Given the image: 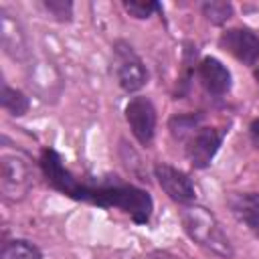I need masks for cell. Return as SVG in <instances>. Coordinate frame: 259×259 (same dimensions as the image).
<instances>
[{
  "label": "cell",
  "instance_id": "cell-1",
  "mask_svg": "<svg viewBox=\"0 0 259 259\" xmlns=\"http://www.w3.org/2000/svg\"><path fill=\"white\" fill-rule=\"evenodd\" d=\"M40 168L45 172L47 182L55 190H59L75 200H85V202L105 206V208H119L125 214H130L134 219V223H138V225L148 223L152 217L154 204L146 190L130 186V184H119V182L99 184V186L83 184L63 166L61 156L51 148L42 152Z\"/></svg>",
  "mask_w": 259,
  "mask_h": 259
},
{
  "label": "cell",
  "instance_id": "cell-2",
  "mask_svg": "<svg viewBox=\"0 0 259 259\" xmlns=\"http://www.w3.org/2000/svg\"><path fill=\"white\" fill-rule=\"evenodd\" d=\"M180 221H182L186 235L198 247H202L219 257H227V259L233 257V245H231L227 233L223 231L221 223L214 219V214L210 210H206L204 206L186 204L184 210L180 212Z\"/></svg>",
  "mask_w": 259,
  "mask_h": 259
},
{
  "label": "cell",
  "instance_id": "cell-3",
  "mask_svg": "<svg viewBox=\"0 0 259 259\" xmlns=\"http://www.w3.org/2000/svg\"><path fill=\"white\" fill-rule=\"evenodd\" d=\"M30 160L20 152H2L0 158V192L6 200L16 202L32 188Z\"/></svg>",
  "mask_w": 259,
  "mask_h": 259
},
{
  "label": "cell",
  "instance_id": "cell-4",
  "mask_svg": "<svg viewBox=\"0 0 259 259\" xmlns=\"http://www.w3.org/2000/svg\"><path fill=\"white\" fill-rule=\"evenodd\" d=\"M115 75H117V83L127 93L142 89L148 81V71L142 59L123 40L115 42Z\"/></svg>",
  "mask_w": 259,
  "mask_h": 259
},
{
  "label": "cell",
  "instance_id": "cell-5",
  "mask_svg": "<svg viewBox=\"0 0 259 259\" xmlns=\"http://www.w3.org/2000/svg\"><path fill=\"white\" fill-rule=\"evenodd\" d=\"M223 144V134L214 127H196L186 140V158L194 168H206Z\"/></svg>",
  "mask_w": 259,
  "mask_h": 259
},
{
  "label": "cell",
  "instance_id": "cell-6",
  "mask_svg": "<svg viewBox=\"0 0 259 259\" xmlns=\"http://www.w3.org/2000/svg\"><path fill=\"white\" fill-rule=\"evenodd\" d=\"M154 176L160 184V188L174 200L180 204H190L196 198V190L192 180L178 168L170 166V164H156L154 166Z\"/></svg>",
  "mask_w": 259,
  "mask_h": 259
},
{
  "label": "cell",
  "instance_id": "cell-7",
  "mask_svg": "<svg viewBox=\"0 0 259 259\" xmlns=\"http://www.w3.org/2000/svg\"><path fill=\"white\" fill-rule=\"evenodd\" d=\"M125 119L132 127V134L136 140L144 146H148L154 140L156 132V109L150 99L146 97H134L125 105Z\"/></svg>",
  "mask_w": 259,
  "mask_h": 259
},
{
  "label": "cell",
  "instance_id": "cell-8",
  "mask_svg": "<svg viewBox=\"0 0 259 259\" xmlns=\"http://www.w3.org/2000/svg\"><path fill=\"white\" fill-rule=\"evenodd\" d=\"M219 45L245 65H255L259 59V36L249 28H229L221 34Z\"/></svg>",
  "mask_w": 259,
  "mask_h": 259
},
{
  "label": "cell",
  "instance_id": "cell-9",
  "mask_svg": "<svg viewBox=\"0 0 259 259\" xmlns=\"http://www.w3.org/2000/svg\"><path fill=\"white\" fill-rule=\"evenodd\" d=\"M0 38H2V47L4 51L18 61H24L30 53L28 49V38L24 28L20 26V22L6 10L0 8Z\"/></svg>",
  "mask_w": 259,
  "mask_h": 259
},
{
  "label": "cell",
  "instance_id": "cell-10",
  "mask_svg": "<svg viewBox=\"0 0 259 259\" xmlns=\"http://www.w3.org/2000/svg\"><path fill=\"white\" fill-rule=\"evenodd\" d=\"M198 77L212 95H225L231 89V71L214 57H204L198 63Z\"/></svg>",
  "mask_w": 259,
  "mask_h": 259
},
{
  "label": "cell",
  "instance_id": "cell-11",
  "mask_svg": "<svg viewBox=\"0 0 259 259\" xmlns=\"http://www.w3.org/2000/svg\"><path fill=\"white\" fill-rule=\"evenodd\" d=\"M227 204L241 223L259 233V192H233Z\"/></svg>",
  "mask_w": 259,
  "mask_h": 259
},
{
  "label": "cell",
  "instance_id": "cell-12",
  "mask_svg": "<svg viewBox=\"0 0 259 259\" xmlns=\"http://www.w3.org/2000/svg\"><path fill=\"white\" fill-rule=\"evenodd\" d=\"M0 103H2V107L10 113V115H16V117H20V115H24L26 111H28V97L22 93V91H18V89H12L10 85H2V97H0Z\"/></svg>",
  "mask_w": 259,
  "mask_h": 259
},
{
  "label": "cell",
  "instance_id": "cell-13",
  "mask_svg": "<svg viewBox=\"0 0 259 259\" xmlns=\"http://www.w3.org/2000/svg\"><path fill=\"white\" fill-rule=\"evenodd\" d=\"M0 259H42V255L32 243L24 239H16L2 247Z\"/></svg>",
  "mask_w": 259,
  "mask_h": 259
},
{
  "label": "cell",
  "instance_id": "cell-14",
  "mask_svg": "<svg viewBox=\"0 0 259 259\" xmlns=\"http://www.w3.org/2000/svg\"><path fill=\"white\" fill-rule=\"evenodd\" d=\"M202 14H204L212 24H223L225 20L231 18L233 6H231L229 2H223V0H210V2H204V4H202Z\"/></svg>",
  "mask_w": 259,
  "mask_h": 259
},
{
  "label": "cell",
  "instance_id": "cell-15",
  "mask_svg": "<svg viewBox=\"0 0 259 259\" xmlns=\"http://www.w3.org/2000/svg\"><path fill=\"white\" fill-rule=\"evenodd\" d=\"M42 6L59 22H69L73 16V4L69 0H45Z\"/></svg>",
  "mask_w": 259,
  "mask_h": 259
},
{
  "label": "cell",
  "instance_id": "cell-16",
  "mask_svg": "<svg viewBox=\"0 0 259 259\" xmlns=\"http://www.w3.org/2000/svg\"><path fill=\"white\" fill-rule=\"evenodd\" d=\"M123 8L132 14V16H136V18H148V16H152L156 10H160V4L158 2H150V0H132V2H123Z\"/></svg>",
  "mask_w": 259,
  "mask_h": 259
},
{
  "label": "cell",
  "instance_id": "cell-17",
  "mask_svg": "<svg viewBox=\"0 0 259 259\" xmlns=\"http://www.w3.org/2000/svg\"><path fill=\"white\" fill-rule=\"evenodd\" d=\"M249 132H251V136H253V140L259 144V117L251 123V127H249Z\"/></svg>",
  "mask_w": 259,
  "mask_h": 259
},
{
  "label": "cell",
  "instance_id": "cell-18",
  "mask_svg": "<svg viewBox=\"0 0 259 259\" xmlns=\"http://www.w3.org/2000/svg\"><path fill=\"white\" fill-rule=\"evenodd\" d=\"M150 259H176V257H172V255H168V253H154Z\"/></svg>",
  "mask_w": 259,
  "mask_h": 259
},
{
  "label": "cell",
  "instance_id": "cell-19",
  "mask_svg": "<svg viewBox=\"0 0 259 259\" xmlns=\"http://www.w3.org/2000/svg\"><path fill=\"white\" fill-rule=\"evenodd\" d=\"M255 79H257V83H259V67L255 69Z\"/></svg>",
  "mask_w": 259,
  "mask_h": 259
}]
</instances>
